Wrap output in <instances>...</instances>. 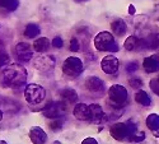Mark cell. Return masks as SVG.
<instances>
[{
    "label": "cell",
    "mask_w": 159,
    "mask_h": 144,
    "mask_svg": "<svg viewBox=\"0 0 159 144\" xmlns=\"http://www.w3.org/2000/svg\"><path fill=\"white\" fill-rule=\"evenodd\" d=\"M2 81L10 88L22 87L27 82V70L20 64H9L2 73Z\"/></svg>",
    "instance_id": "cell-1"
},
{
    "label": "cell",
    "mask_w": 159,
    "mask_h": 144,
    "mask_svg": "<svg viewBox=\"0 0 159 144\" xmlns=\"http://www.w3.org/2000/svg\"><path fill=\"white\" fill-rule=\"evenodd\" d=\"M94 46L98 51H111V52H116L118 50L117 44L115 42V38L112 36L111 32L103 31L99 32L96 37H94Z\"/></svg>",
    "instance_id": "cell-2"
},
{
    "label": "cell",
    "mask_w": 159,
    "mask_h": 144,
    "mask_svg": "<svg viewBox=\"0 0 159 144\" xmlns=\"http://www.w3.org/2000/svg\"><path fill=\"white\" fill-rule=\"evenodd\" d=\"M45 97H46V89L42 86L34 84V83H30V84L25 86L24 98L28 103L38 105L45 100Z\"/></svg>",
    "instance_id": "cell-3"
},
{
    "label": "cell",
    "mask_w": 159,
    "mask_h": 144,
    "mask_svg": "<svg viewBox=\"0 0 159 144\" xmlns=\"http://www.w3.org/2000/svg\"><path fill=\"white\" fill-rule=\"evenodd\" d=\"M83 72V63L76 56L68 58L62 64V73L68 78H76Z\"/></svg>",
    "instance_id": "cell-4"
},
{
    "label": "cell",
    "mask_w": 159,
    "mask_h": 144,
    "mask_svg": "<svg viewBox=\"0 0 159 144\" xmlns=\"http://www.w3.org/2000/svg\"><path fill=\"white\" fill-rule=\"evenodd\" d=\"M108 97L113 107H121L127 101V91L121 84H113L108 91Z\"/></svg>",
    "instance_id": "cell-5"
},
{
    "label": "cell",
    "mask_w": 159,
    "mask_h": 144,
    "mask_svg": "<svg viewBox=\"0 0 159 144\" xmlns=\"http://www.w3.org/2000/svg\"><path fill=\"white\" fill-rule=\"evenodd\" d=\"M65 112H66L65 102H51L46 107L42 109L43 116L50 117V119H60V116H62Z\"/></svg>",
    "instance_id": "cell-6"
},
{
    "label": "cell",
    "mask_w": 159,
    "mask_h": 144,
    "mask_svg": "<svg viewBox=\"0 0 159 144\" xmlns=\"http://www.w3.org/2000/svg\"><path fill=\"white\" fill-rule=\"evenodd\" d=\"M111 137L116 140H124V139H130V129L127 123H116L111 126L110 129Z\"/></svg>",
    "instance_id": "cell-7"
},
{
    "label": "cell",
    "mask_w": 159,
    "mask_h": 144,
    "mask_svg": "<svg viewBox=\"0 0 159 144\" xmlns=\"http://www.w3.org/2000/svg\"><path fill=\"white\" fill-rule=\"evenodd\" d=\"M55 58L52 55H41L34 60L33 67L39 72H47L55 67Z\"/></svg>",
    "instance_id": "cell-8"
},
{
    "label": "cell",
    "mask_w": 159,
    "mask_h": 144,
    "mask_svg": "<svg viewBox=\"0 0 159 144\" xmlns=\"http://www.w3.org/2000/svg\"><path fill=\"white\" fill-rule=\"evenodd\" d=\"M14 52H16L18 60L23 61V63L30 61L32 59V56H33V50L30 46V44H27V42H19V44H17L16 49H14Z\"/></svg>",
    "instance_id": "cell-9"
},
{
    "label": "cell",
    "mask_w": 159,
    "mask_h": 144,
    "mask_svg": "<svg viewBox=\"0 0 159 144\" xmlns=\"http://www.w3.org/2000/svg\"><path fill=\"white\" fill-rule=\"evenodd\" d=\"M118 67H120V63H118V59L113 55H107L104 56L101 61V68L106 74H115L118 70Z\"/></svg>",
    "instance_id": "cell-10"
},
{
    "label": "cell",
    "mask_w": 159,
    "mask_h": 144,
    "mask_svg": "<svg viewBox=\"0 0 159 144\" xmlns=\"http://www.w3.org/2000/svg\"><path fill=\"white\" fill-rule=\"evenodd\" d=\"M30 139L33 144H45L47 140V134L42 128L32 126L30 129Z\"/></svg>",
    "instance_id": "cell-11"
},
{
    "label": "cell",
    "mask_w": 159,
    "mask_h": 144,
    "mask_svg": "<svg viewBox=\"0 0 159 144\" xmlns=\"http://www.w3.org/2000/svg\"><path fill=\"white\" fill-rule=\"evenodd\" d=\"M85 88L89 91V92L99 93V92H103L104 83L98 77H88L85 79Z\"/></svg>",
    "instance_id": "cell-12"
},
{
    "label": "cell",
    "mask_w": 159,
    "mask_h": 144,
    "mask_svg": "<svg viewBox=\"0 0 159 144\" xmlns=\"http://www.w3.org/2000/svg\"><path fill=\"white\" fill-rule=\"evenodd\" d=\"M104 116V112L102 110V107L97 103H92L89 106V121L94 123V124H99Z\"/></svg>",
    "instance_id": "cell-13"
},
{
    "label": "cell",
    "mask_w": 159,
    "mask_h": 144,
    "mask_svg": "<svg viewBox=\"0 0 159 144\" xmlns=\"http://www.w3.org/2000/svg\"><path fill=\"white\" fill-rule=\"evenodd\" d=\"M74 116L76 117L78 120H82V121H89V106H87L85 103H78L76 106L74 107L73 111Z\"/></svg>",
    "instance_id": "cell-14"
},
{
    "label": "cell",
    "mask_w": 159,
    "mask_h": 144,
    "mask_svg": "<svg viewBox=\"0 0 159 144\" xmlns=\"http://www.w3.org/2000/svg\"><path fill=\"white\" fill-rule=\"evenodd\" d=\"M143 68L147 73H154L159 72V60L155 56H149L145 58L143 61Z\"/></svg>",
    "instance_id": "cell-15"
},
{
    "label": "cell",
    "mask_w": 159,
    "mask_h": 144,
    "mask_svg": "<svg viewBox=\"0 0 159 144\" xmlns=\"http://www.w3.org/2000/svg\"><path fill=\"white\" fill-rule=\"evenodd\" d=\"M61 100L65 103H75L78 101V93L73 88H65L60 92Z\"/></svg>",
    "instance_id": "cell-16"
},
{
    "label": "cell",
    "mask_w": 159,
    "mask_h": 144,
    "mask_svg": "<svg viewBox=\"0 0 159 144\" xmlns=\"http://www.w3.org/2000/svg\"><path fill=\"white\" fill-rule=\"evenodd\" d=\"M111 30H112V32H115L117 36H122V35H125L127 27H126L125 21H122V19H116V21H113V22L111 23Z\"/></svg>",
    "instance_id": "cell-17"
},
{
    "label": "cell",
    "mask_w": 159,
    "mask_h": 144,
    "mask_svg": "<svg viewBox=\"0 0 159 144\" xmlns=\"http://www.w3.org/2000/svg\"><path fill=\"white\" fill-rule=\"evenodd\" d=\"M48 47H50V40L46 37H39L33 42V49L37 52H45L48 50Z\"/></svg>",
    "instance_id": "cell-18"
},
{
    "label": "cell",
    "mask_w": 159,
    "mask_h": 144,
    "mask_svg": "<svg viewBox=\"0 0 159 144\" xmlns=\"http://www.w3.org/2000/svg\"><path fill=\"white\" fill-rule=\"evenodd\" d=\"M39 32H41V30H39V27L36 23H30L24 30V36L27 38H34L39 35Z\"/></svg>",
    "instance_id": "cell-19"
},
{
    "label": "cell",
    "mask_w": 159,
    "mask_h": 144,
    "mask_svg": "<svg viewBox=\"0 0 159 144\" xmlns=\"http://www.w3.org/2000/svg\"><path fill=\"white\" fill-rule=\"evenodd\" d=\"M147 126L152 130V132H157L159 130V115L157 114H150L147 117Z\"/></svg>",
    "instance_id": "cell-20"
},
{
    "label": "cell",
    "mask_w": 159,
    "mask_h": 144,
    "mask_svg": "<svg viewBox=\"0 0 159 144\" xmlns=\"http://www.w3.org/2000/svg\"><path fill=\"white\" fill-rule=\"evenodd\" d=\"M19 7V0H0V8L8 12H14Z\"/></svg>",
    "instance_id": "cell-21"
},
{
    "label": "cell",
    "mask_w": 159,
    "mask_h": 144,
    "mask_svg": "<svg viewBox=\"0 0 159 144\" xmlns=\"http://www.w3.org/2000/svg\"><path fill=\"white\" fill-rule=\"evenodd\" d=\"M135 101L143 106H149L152 103V100L149 97V95L147 92H144V91H139V92L135 95Z\"/></svg>",
    "instance_id": "cell-22"
},
{
    "label": "cell",
    "mask_w": 159,
    "mask_h": 144,
    "mask_svg": "<svg viewBox=\"0 0 159 144\" xmlns=\"http://www.w3.org/2000/svg\"><path fill=\"white\" fill-rule=\"evenodd\" d=\"M138 44H139L138 38H136L135 36H130V37L126 38V41H125L124 46H125V49H126L127 51H132V50H135V49H136Z\"/></svg>",
    "instance_id": "cell-23"
},
{
    "label": "cell",
    "mask_w": 159,
    "mask_h": 144,
    "mask_svg": "<svg viewBox=\"0 0 159 144\" xmlns=\"http://www.w3.org/2000/svg\"><path fill=\"white\" fill-rule=\"evenodd\" d=\"M10 63V56L7 54L4 50H0V68L5 67Z\"/></svg>",
    "instance_id": "cell-24"
},
{
    "label": "cell",
    "mask_w": 159,
    "mask_h": 144,
    "mask_svg": "<svg viewBox=\"0 0 159 144\" xmlns=\"http://www.w3.org/2000/svg\"><path fill=\"white\" fill-rule=\"evenodd\" d=\"M148 41H150V42H147V45H148L149 47L155 49V50H158V51H159V35L152 36Z\"/></svg>",
    "instance_id": "cell-25"
},
{
    "label": "cell",
    "mask_w": 159,
    "mask_h": 144,
    "mask_svg": "<svg viewBox=\"0 0 159 144\" xmlns=\"http://www.w3.org/2000/svg\"><path fill=\"white\" fill-rule=\"evenodd\" d=\"M150 88H152V91L154 93H157L159 96V75L150 81Z\"/></svg>",
    "instance_id": "cell-26"
},
{
    "label": "cell",
    "mask_w": 159,
    "mask_h": 144,
    "mask_svg": "<svg viewBox=\"0 0 159 144\" xmlns=\"http://www.w3.org/2000/svg\"><path fill=\"white\" fill-rule=\"evenodd\" d=\"M129 83H130V86H131L132 88H136V89L143 86V81L140 79V78H130Z\"/></svg>",
    "instance_id": "cell-27"
},
{
    "label": "cell",
    "mask_w": 159,
    "mask_h": 144,
    "mask_svg": "<svg viewBox=\"0 0 159 144\" xmlns=\"http://www.w3.org/2000/svg\"><path fill=\"white\" fill-rule=\"evenodd\" d=\"M50 128H51L52 130H55V132H57V130H60V129L62 128V120H60V119H54V121L50 124Z\"/></svg>",
    "instance_id": "cell-28"
},
{
    "label": "cell",
    "mask_w": 159,
    "mask_h": 144,
    "mask_svg": "<svg viewBox=\"0 0 159 144\" xmlns=\"http://www.w3.org/2000/svg\"><path fill=\"white\" fill-rule=\"evenodd\" d=\"M79 49H80V44H79V41L76 40V38H71L70 40V51L76 52V51H79Z\"/></svg>",
    "instance_id": "cell-29"
},
{
    "label": "cell",
    "mask_w": 159,
    "mask_h": 144,
    "mask_svg": "<svg viewBox=\"0 0 159 144\" xmlns=\"http://www.w3.org/2000/svg\"><path fill=\"white\" fill-rule=\"evenodd\" d=\"M51 45L54 46V47H56V49H61L62 46H64V42H62V38L61 37H59V36H56L54 40L51 41Z\"/></svg>",
    "instance_id": "cell-30"
},
{
    "label": "cell",
    "mask_w": 159,
    "mask_h": 144,
    "mask_svg": "<svg viewBox=\"0 0 159 144\" xmlns=\"http://www.w3.org/2000/svg\"><path fill=\"white\" fill-rule=\"evenodd\" d=\"M138 68H139L138 63L132 61V63H130V64L127 65V67H126V72H127V73H134V72H136V70H138Z\"/></svg>",
    "instance_id": "cell-31"
},
{
    "label": "cell",
    "mask_w": 159,
    "mask_h": 144,
    "mask_svg": "<svg viewBox=\"0 0 159 144\" xmlns=\"http://www.w3.org/2000/svg\"><path fill=\"white\" fill-rule=\"evenodd\" d=\"M144 139H145V133H144V132H141V133H136L134 137H132V139H131V140L138 143V142H141V140H144Z\"/></svg>",
    "instance_id": "cell-32"
},
{
    "label": "cell",
    "mask_w": 159,
    "mask_h": 144,
    "mask_svg": "<svg viewBox=\"0 0 159 144\" xmlns=\"http://www.w3.org/2000/svg\"><path fill=\"white\" fill-rule=\"evenodd\" d=\"M82 144H98V142L94 139V138H85L83 142H82Z\"/></svg>",
    "instance_id": "cell-33"
},
{
    "label": "cell",
    "mask_w": 159,
    "mask_h": 144,
    "mask_svg": "<svg viewBox=\"0 0 159 144\" xmlns=\"http://www.w3.org/2000/svg\"><path fill=\"white\" fill-rule=\"evenodd\" d=\"M129 14L130 16H134L135 14V7L134 5H130L129 7Z\"/></svg>",
    "instance_id": "cell-34"
},
{
    "label": "cell",
    "mask_w": 159,
    "mask_h": 144,
    "mask_svg": "<svg viewBox=\"0 0 159 144\" xmlns=\"http://www.w3.org/2000/svg\"><path fill=\"white\" fill-rule=\"evenodd\" d=\"M153 134H154V137H155V138H159V130H157V132H154Z\"/></svg>",
    "instance_id": "cell-35"
},
{
    "label": "cell",
    "mask_w": 159,
    "mask_h": 144,
    "mask_svg": "<svg viewBox=\"0 0 159 144\" xmlns=\"http://www.w3.org/2000/svg\"><path fill=\"white\" fill-rule=\"evenodd\" d=\"M3 120V112H2V110H0V121Z\"/></svg>",
    "instance_id": "cell-36"
},
{
    "label": "cell",
    "mask_w": 159,
    "mask_h": 144,
    "mask_svg": "<svg viewBox=\"0 0 159 144\" xmlns=\"http://www.w3.org/2000/svg\"><path fill=\"white\" fill-rule=\"evenodd\" d=\"M0 144H8L5 140H0Z\"/></svg>",
    "instance_id": "cell-37"
},
{
    "label": "cell",
    "mask_w": 159,
    "mask_h": 144,
    "mask_svg": "<svg viewBox=\"0 0 159 144\" xmlns=\"http://www.w3.org/2000/svg\"><path fill=\"white\" fill-rule=\"evenodd\" d=\"M76 2H87V0H76Z\"/></svg>",
    "instance_id": "cell-38"
}]
</instances>
